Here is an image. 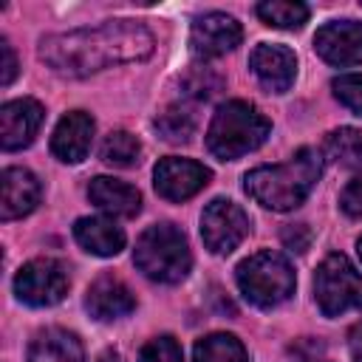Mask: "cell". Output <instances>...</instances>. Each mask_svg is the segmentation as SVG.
Wrapping results in <instances>:
<instances>
[{
    "instance_id": "1",
    "label": "cell",
    "mask_w": 362,
    "mask_h": 362,
    "mask_svg": "<svg viewBox=\"0 0 362 362\" xmlns=\"http://www.w3.org/2000/svg\"><path fill=\"white\" fill-rule=\"evenodd\" d=\"M153 34L136 20H107L102 25L51 34L40 42V59L59 76L82 79L96 71L141 62L153 54Z\"/></svg>"
},
{
    "instance_id": "2",
    "label": "cell",
    "mask_w": 362,
    "mask_h": 362,
    "mask_svg": "<svg viewBox=\"0 0 362 362\" xmlns=\"http://www.w3.org/2000/svg\"><path fill=\"white\" fill-rule=\"evenodd\" d=\"M320 173H322V153L314 147H300L294 158H288L286 164L257 167L246 173L243 181H246V192L257 204L274 212H288L308 198Z\"/></svg>"
},
{
    "instance_id": "3",
    "label": "cell",
    "mask_w": 362,
    "mask_h": 362,
    "mask_svg": "<svg viewBox=\"0 0 362 362\" xmlns=\"http://www.w3.org/2000/svg\"><path fill=\"white\" fill-rule=\"evenodd\" d=\"M269 130H272L269 119L255 105L232 99L215 110L209 130H206V147L215 158L232 161V158H240L257 150L266 141Z\"/></svg>"
},
{
    "instance_id": "4",
    "label": "cell",
    "mask_w": 362,
    "mask_h": 362,
    "mask_svg": "<svg viewBox=\"0 0 362 362\" xmlns=\"http://www.w3.org/2000/svg\"><path fill=\"white\" fill-rule=\"evenodd\" d=\"M133 263L144 277L156 283H181L189 274L192 255L178 226L156 223L139 235L133 249Z\"/></svg>"
},
{
    "instance_id": "5",
    "label": "cell",
    "mask_w": 362,
    "mask_h": 362,
    "mask_svg": "<svg viewBox=\"0 0 362 362\" xmlns=\"http://www.w3.org/2000/svg\"><path fill=\"white\" fill-rule=\"evenodd\" d=\"M235 277H238L240 294L257 308H274L286 303L294 291V272L288 260L272 249L246 257L238 266Z\"/></svg>"
},
{
    "instance_id": "6",
    "label": "cell",
    "mask_w": 362,
    "mask_h": 362,
    "mask_svg": "<svg viewBox=\"0 0 362 362\" xmlns=\"http://www.w3.org/2000/svg\"><path fill=\"white\" fill-rule=\"evenodd\" d=\"M314 297L325 317L362 308V274L345 255H328L314 274Z\"/></svg>"
},
{
    "instance_id": "7",
    "label": "cell",
    "mask_w": 362,
    "mask_h": 362,
    "mask_svg": "<svg viewBox=\"0 0 362 362\" xmlns=\"http://www.w3.org/2000/svg\"><path fill=\"white\" fill-rule=\"evenodd\" d=\"M68 291V272L59 260L37 257L28 260L14 277V294L28 305H54Z\"/></svg>"
},
{
    "instance_id": "8",
    "label": "cell",
    "mask_w": 362,
    "mask_h": 362,
    "mask_svg": "<svg viewBox=\"0 0 362 362\" xmlns=\"http://www.w3.org/2000/svg\"><path fill=\"white\" fill-rule=\"evenodd\" d=\"M249 235V215L226 198H215L201 212V238L204 246L215 255H229Z\"/></svg>"
},
{
    "instance_id": "9",
    "label": "cell",
    "mask_w": 362,
    "mask_h": 362,
    "mask_svg": "<svg viewBox=\"0 0 362 362\" xmlns=\"http://www.w3.org/2000/svg\"><path fill=\"white\" fill-rule=\"evenodd\" d=\"M212 173L192 161V158H161L153 170V184H156V192L167 201H187L192 198L195 192H201L206 184H209Z\"/></svg>"
},
{
    "instance_id": "10",
    "label": "cell",
    "mask_w": 362,
    "mask_h": 362,
    "mask_svg": "<svg viewBox=\"0 0 362 362\" xmlns=\"http://www.w3.org/2000/svg\"><path fill=\"white\" fill-rule=\"evenodd\" d=\"M240 40H243L240 23L223 11H209V14L198 17L189 31V45L204 59H212V57H221V54L238 48Z\"/></svg>"
},
{
    "instance_id": "11",
    "label": "cell",
    "mask_w": 362,
    "mask_h": 362,
    "mask_svg": "<svg viewBox=\"0 0 362 362\" xmlns=\"http://www.w3.org/2000/svg\"><path fill=\"white\" fill-rule=\"evenodd\" d=\"M314 48L325 62H331L337 68L362 62V23H356V20L325 23L314 34Z\"/></svg>"
},
{
    "instance_id": "12",
    "label": "cell",
    "mask_w": 362,
    "mask_h": 362,
    "mask_svg": "<svg viewBox=\"0 0 362 362\" xmlns=\"http://www.w3.org/2000/svg\"><path fill=\"white\" fill-rule=\"evenodd\" d=\"M249 68L252 74L260 79L263 88L283 93L291 88L294 76H297V57L291 48L286 45H274V42H260L252 54H249Z\"/></svg>"
},
{
    "instance_id": "13",
    "label": "cell",
    "mask_w": 362,
    "mask_h": 362,
    "mask_svg": "<svg viewBox=\"0 0 362 362\" xmlns=\"http://www.w3.org/2000/svg\"><path fill=\"white\" fill-rule=\"evenodd\" d=\"M42 105L37 99H14L0 107V144L3 150H20L34 141L42 124Z\"/></svg>"
},
{
    "instance_id": "14",
    "label": "cell",
    "mask_w": 362,
    "mask_h": 362,
    "mask_svg": "<svg viewBox=\"0 0 362 362\" xmlns=\"http://www.w3.org/2000/svg\"><path fill=\"white\" fill-rule=\"evenodd\" d=\"M93 141V119L85 110L65 113L51 136V153L65 164H79Z\"/></svg>"
},
{
    "instance_id": "15",
    "label": "cell",
    "mask_w": 362,
    "mask_h": 362,
    "mask_svg": "<svg viewBox=\"0 0 362 362\" xmlns=\"http://www.w3.org/2000/svg\"><path fill=\"white\" fill-rule=\"evenodd\" d=\"M40 201V181L25 167H6L0 175V218L14 221L28 215Z\"/></svg>"
},
{
    "instance_id": "16",
    "label": "cell",
    "mask_w": 362,
    "mask_h": 362,
    "mask_svg": "<svg viewBox=\"0 0 362 362\" xmlns=\"http://www.w3.org/2000/svg\"><path fill=\"white\" fill-rule=\"evenodd\" d=\"M85 308L90 311V317H96V320H102V322H110V320L127 317V314L136 308V297H133V291H130L122 280L105 274V277H99V280L88 288V294H85Z\"/></svg>"
},
{
    "instance_id": "17",
    "label": "cell",
    "mask_w": 362,
    "mask_h": 362,
    "mask_svg": "<svg viewBox=\"0 0 362 362\" xmlns=\"http://www.w3.org/2000/svg\"><path fill=\"white\" fill-rule=\"evenodd\" d=\"M88 198L110 215H122V218H133L141 209V192L119 178L110 175H96L88 187Z\"/></svg>"
},
{
    "instance_id": "18",
    "label": "cell",
    "mask_w": 362,
    "mask_h": 362,
    "mask_svg": "<svg viewBox=\"0 0 362 362\" xmlns=\"http://www.w3.org/2000/svg\"><path fill=\"white\" fill-rule=\"evenodd\" d=\"M74 238L76 243L99 257H113L124 249V232L107 218H79L74 223Z\"/></svg>"
},
{
    "instance_id": "19",
    "label": "cell",
    "mask_w": 362,
    "mask_h": 362,
    "mask_svg": "<svg viewBox=\"0 0 362 362\" xmlns=\"http://www.w3.org/2000/svg\"><path fill=\"white\" fill-rule=\"evenodd\" d=\"M28 362H85L82 342L65 328H45L28 345Z\"/></svg>"
},
{
    "instance_id": "20",
    "label": "cell",
    "mask_w": 362,
    "mask_h": 362,
    "mask_svg": "<svg viewBox=\"0 0 362 362\" xmlns=\"http://www.w3.org/2000/svg\"><path fill=\"white\" fill-rule=\"evenodd\" d=\"M192 359L195 362H249L243 342L232 334H209L198 339Z\"/></svg>"
},
{
    "instance_id": "21",
    "label": "cell",
    "mask_w": 362,
    "mask_h": 362,
    "mask_svg": "<svg viewBox=\"0 0 362 362\" xmlns=\"http://www.w3.org/2000/svg\"><path fill=\"white\" fill-rule=\"evenodd\" d=\"M325 156L345 170H359L362 167V133L354 127L331 130L325 139Z\"/></svg>"
},
{
    "instance_id": "22",
    "label": "cell",
    "mask_w": 362,
    "mask_h": 362,
    "mask_svg": "<svg viewBox=\"0 0 362 362\" xmlns=\"http://www.w3.org/2000/svg\"><path fill=\"white\" fill-rule=\"evenodd\" d=\"M257 17L272 25V28H303V23L308 20V6L305 3H291V0H266L257 6Z\"/></svg>"
},
{
    "instance_id": "23",
    "label": "cell",
    "mask_w": 362,
    "mask_h": 362,
    "mask_svg": "<svg viewBox=\"0 0 362 362\" xmlns=\"http://www.w3.org/2000/svg\"><path fill=\"white\" fill-rule=\"evenodd\" d=\"M141 156V144L127 130H116L102 141V161L113 167H133Z\"/></svg>"
},
{
    "instance_id": "24",
    "label": "cell",
    "mask_w": 362,
    "mask_h": 362,
    "mask_svg": "<svg viewBox=\"0 0 362 362\" xmlns=\"http://www.w3.org/2000/svg\"><path fill=\"white\" fill-rule=\"evenodd\" d=\"M156 127L167 141H189L195 130V116L187 107H167L164 113H158Z\"/></svg>"
},
{
    "instance_id": "25",
    "label": "cell",
    "mask_w": 362,
    "mask_h": 362,
    "mask_svg": "<svg viewBox=\"0 0 362 362\" xmlns=\"http://www.w3.org/2000/svg\"><path fill=\"white\" fill-rule=\"evenodd\" d=\"M334 96L356 116H362V74H345L334 79Z\"/></svg>"
},
{
    "instance_id": "26",
    "label": "cell",
    "mask_w": 362,
    "mask_h": 362,
    "mask_svg": "<svg viewBox=\"0 0 362 362\" xmlns=\"http://www.w3.org/2000/svg\"><path fill=\"white\" fill-rule=\"evenodd\" d=\"M139 362H181V345L173 337H156L139 351Z\"/></svg>"
},
{
    "instance_id": "27",
    "label": "cell",
    "mask_w": 362,
    "mask_h": 362,
    "mask_svg": "<svg viewBox=\"0 0 362 362\" xmlns=\"http://www.w3.org/2000/svg\"><path fill=\"white\" fill-rule=\"evenodd\" d=\"M184 93L187 96H192V99H209L215 90H218V85H221V79L209 71V68H192L187 76H184Z\"/></svg>"
},
{
    "instance_id": "28",
    "label": "cell",
    "mask_w": 362,
    "mask_h": 362,
    "mask_svg": "<svg viewBox=\"0 0 362 362\" xmlns=\"http://www.w3.org/2000/svg\"><path fill=\"white\" fill-rule=\"evenodd\" d=\"M339 206H342L345 215H351V218H362V175L354 178V181L342 189V195H339Z\"/></svg>"
},
{
    "instance_id": "29",
    "label": "cell",
    "mask_w": 362,
    "mask_h": 362,
    "mask_svg": "<svg viewBox=\"0 0 362 362\" xmlns=\"http://www.w3.org/2000/svg\"><path fill=\"white\" fill-rule=\"evenodd\" d=\"M283 243H286V249H291V252H305L308 246H311V229L305 226V223H288L286 229H283Z\"/></svg>"
},
{
    "instance_id": "30",
    "label": "cell",
    "mask_w": 362,
    "mask_h": 362,
    "mask_svg": "<svg viewBox=\"0 0 362 362\" xmlns=\"http://www.w3.org/2000/svg\"><path fill=\"white\" fill-rule=\"evenodd\" d=\"M0 57H3V68H0V85H11V79L17 76V57L8 45V40H0Z\"/></svg>"
},
{
    "instance_id": "31",
    "label": "cell",
    "mask_w": 362,
    "mask_h": 362,
    "mask_svg": "<svg viewBox=\"0 0 362 362\" xmlns=\"http://www.w3.org/2000/svg\"><path fill=\"white\" fill-rule=\"evenodd\" d=\"M348 348H351V359H354V362H362V322H356V325L351 328V342H348Z\"/></svg>"
},
{
    "instance_id": "32",
    "label": "cell",
    "mask_w": 362,
    "mask_h": 362,
    "mask_svg": "<svg viewBox=\"0 0 362 362\" xmlns=\"http://www.w3.org/2000/svg\"><path fill=\"white\" fill-rule=\"evenodd\" d=\"M96 362H124V359H122V354H119V351L107 348V351H102V354H99V359H96Z\"/></svg>"
},
{
    "instance_id": "33",
    "label": "cell",
    "mask_w": 362,
    "mask_h": 362,
    "mask_svg": "<svg viewBox=\"0 0 362 362\" xmlns=\"http://www.w3.org/2000/svg\"><path fill=\"white\" fill-rule=\"evenodd\" d=\"M356 252H359V260H362V238L356 240Z\"/></svg>"
},
{
    "instance_id": "34",
    "label": "cell",
    "mask_w": 362,
    "mask_h": 362,
    "mask_svg": "<svg viewBox=\"0 0 362 362\" xmlns=\"http://www.w3.org/2000/svg\"><path fill=\"white\" fill-rule=\"evenodd\" d=\"M303 362H317V359H303Z\"/></svg>"
}]
</instances>
